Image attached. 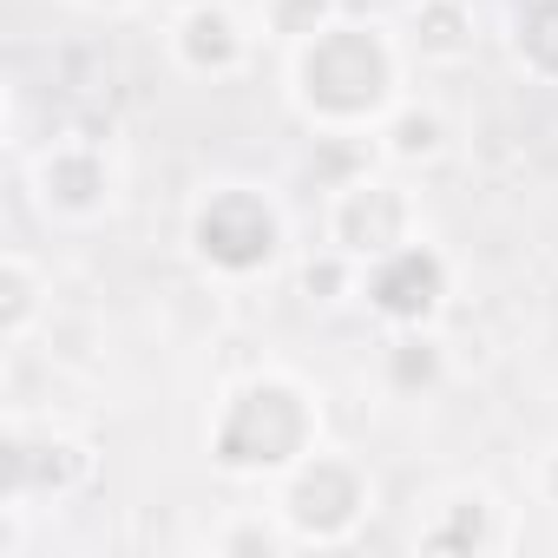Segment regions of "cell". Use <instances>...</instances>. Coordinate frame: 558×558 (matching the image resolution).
<instances>
[{
	"instance_id": "1",
	"label": "cell",
	"mask_w": 558,
	"mask_h": 558,
	"mask_svg": "<svg viewBox=\"0 0 558 558\" xmlns=\"http://www.w3.org/2000/svg\"><path fill=\"white\" fill-rule=\"evenodd\" d=\"M296 86L323 119H368L395 93V53L375 27H323L316 40H303Z\"/></svg>"
},
{
	"instance_id": "2",
	"label": "cell",
	"mask_w": 558,
	"mask_h": 558,
	"mask_svg": "<svg viewBox=\"0 0 558 558\" xmlns=\"http://www.w3.org/2000/svg\"><path fill=\"white\" fill-rule=\"evenodd\" d=\"M316 440V414L303 401V388L290 381H256L230 401V414L217 421V460L236 473H269L290 466L296 453H310Z\"/></svg>"
},
{
	"instance_id": "3",
	"label": "cell",
	"mask_w": 558,
	"mask_h": 558,
	"mask_svg": "<svg viewBox=\"0 0 558 558\" xmlns=\"http://www.w3.org/2000/svg\"><path fill=\"white\" fill-rule=\"evenodd\" d=\"M191 243L204 263L243 276V269H263L276 256V243H283V223H276V210L256 197V191H217L197 223H191Z\"/></svg>"
},
{
	"instance_id": "4",
	"label": "cell",
	"mask_w": 558,
	"mask_h": 558,
	"mask_svg": "<svg viewBox=\"0 0 558 558\" xmlns=\"http://www.w3.org/2000/svg\"><path fill=\"white\" fill-rule=\"evenodd\" d=\"M440 296H447V263H440L427 243H401V250L375 256V269H368V303H375L388 323L421 329V323L440 310Z\"/></svg>"
},
{
	"instance_id": "5",
	"label": "cell",
	"mask_w": 558,
	"mask_h": 558,
	"mask_svg": "<svg viewBox=\"0 0 558 558\" xmlns=\"http://www.w3.org/2000/svg\"><path fill=\"white\" fill-rule=\"evenodd\" d=\"M362 506H368V486L349 460H310L290 480V499H283V512L303 538H342L362 519Z\"/></svg>"
},
{
	"instance_id": "6",
	"label": "cell",
	"mask_w": 558,
	"mask_h": 558,
	"mask_svg": "<svg viewBox=\"0 0 558 558\" xmlns=\"http://www.w3.org/2000/svg\"><path fill=\"white\" fill-rule=\"evenodd\" d=\"M336 243L355 256H388L408 243V197L395 184H349L336 204Z\"/></svg>"
},
{
	"instance_id": "7",
	"label": "cell",
	"mask_w": 558,
	"mask_h": 558,
	"mask_svg": "<svg viewBox=\"0 0 558 558\" xmlns=\"http://www.w3.org/2000/svg\"><path fill=\"white\" fill-rule=\"evenodd\" d=\"M93 473V460L73 440H14L8 447V486L14 493H73Z\"/></svg>"
},
{
	"instance_id": "8",
	"label": "cell",
	"mask_w": 558,
	"mask_h": 558,
	"mask_svg": "<svg viewBox=\"0 0 558 558\" xmlns=\"http://www.w3.org/2000/svg\"><path fill=\"white\" fill-rule=\"evenodd\" d=\"M178 53H184V66H191V73H230V66H236V53H243L236 21H230V14H217V8L184 14V27H178Z\"/></svg>"
},
{
	"instance_id": "9",
	"label": "cell",
	"mask_w": 558,
	"mask_h": 558,
	"mask_svg": "<svg viewBox=\"0 0 558 558\" xmlns=\"http://www.w3.org/2000/svg\"><path fill=\"white\" fill-rule=\"evenodd\" d=\"M40 184H47V204H53V210H93V204L106 197V165H99L93 151L66 145V151H53V158L40 165Z\"/></svg>"
},
{
	"instance_id": "10",
	"label": "cell",
	"mask_w": 558,
	"mask_h": 558,
	"mask_svg": "<svg viewBox=\"0 0 558 558\" xmlns=\"http://www.w3.org/2000/svg\"><path fill=\"white\" fill-rule=\"evenodd\" d=\"M414 47L434 53V60H460L473 47V21L460 0H421V14H414Z\"/></svg>"
},
{
	"instance_id": "11",
	"label": "cell",
	"mask_w": 558,
	"mask_h": 558,
	"mask_svg": "<svg viewBox=\"0 0 558 558\" xmlns=\"http://www.w3.org/2000/svg\"><path fill=\"white\" fill-rule=\"evenodd\" d=\"M519 53L558 80V0H525V14H519Z\"/></svg>"
},
{
	"instance_id": "12",
	"label": "cell",
	"mask_w": 558,
	"mask_h": 558,
	"mask_svg": "<svg viewBox=\"0 0 558 558\" xmlns=\"http://www.w3.org/2000/svg\"><path fill=\"white\" fill-rule=\"evenodd\" d=\"M388 375H395V388H427L440 375V349L427 336H401L395 355H388Z\"/></svg>"
},
{
	"instance_id": "13",
	"label": "cell",
	"mask_w": 558,
	"mask_h": 558,
	"mask_svg": "<svg viewBox=\"0 0 558 558\" xmlns=\"http://www.w3.org/2000/svg\"><path fill=\"white\" fill-rule=\"evenodd\" d=\"M427 545H434V551H453V545H466V551H473V545H493L486 506H480V499H460V512H453L447 525H434V532H427Z\"/></svg>"
},
{
	"instance_id": "14",
	"label": "cell",
	"mask_w": 558,
	"mask_h": 558,
	"mask_svg": "<svg viewBox=\"0 0 558 558\" xmlns=\"http://www.w3.org/2000/svg\"><path fill=\"white\" fill-rule=\"evenodd\" d=\"M388 151L395 158H434L440 151V119L434 112H401L388 125Z\"/></svg>"
},
{
	"instance_id": "15",
	"label": "cell",
	"mask_w": 558,
	"mask_h": 558,
	"mask_svg": "<svg viewBox=\"0 0 558 558\" xmlns=\"http://www.w3.org/2000/svg\"><path fill=\"white\" fill-rule=\"evenodd\" d=\"M269 21H276V34H290V40H316L329 27V0H276Z\"/></svg>"
},
{
	"instance_id": "16",
	"label": "cell",
	"mask_w": 558,
	"mask_h": 558,
	"mask_svg": "<svg viewBox=\"0 0 558 558\" xmlns=\"http://www.w3.org/2000/svg\"><path fill=\"white\" fill-rule=\"evenodd\" d=\"M0 296H8L0 323H8V336H21L27 316H34V276H27V263H8V269H0Z\"/></svg>"
},
{
	"instance_id": "17",
	"label": "cell",
	"mask_w": 558,
	"mask_h": 558,
	"mask_svg": "<svg viewBox=\"0 0 558 558\" xmlns=\"http://www.w3.org/2000/svg\"><path fill=\"white\" fill-rule=\"evenodd\" d=\"M303 290H310V296H336V290H342V263H310V269H303Z\"/></svg>"
},
{
	"instance_id": "18",
	"label": "cell",
	"mask_w": 558,
	"mask_h": 558,
	"mask_svg": "<svg viewBox=\"0 0 558 558\" xmlns=\"http://www.w3.org/2000/svg\"><path fill=\"white\" fill-rule=\"evenodd\" d=\"M545 486H551V499H558V460H551V473H545Z\"/></svg>"
}]
</instances>
